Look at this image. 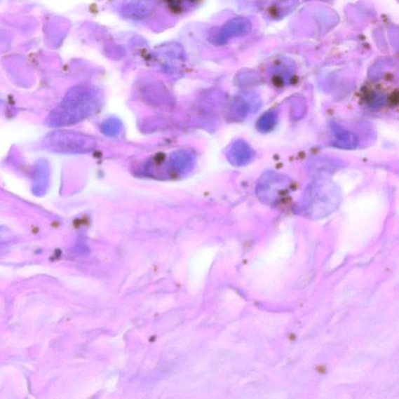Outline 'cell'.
I'll return each instance as SVG.
<instances>
[{
  "instance_id": "3",
  "label": "cell",
  "mask_w": 399,
  "mask_h": 399,
  "mask_svg": "<svg viewBox=\"0 0 399 399\" xmlns=\"http://www.w3.org/2000/svg\"><path fill=\"white\" fill-rule=\"evenodd\" d=\"M292 187V181L290 177L275 171H267L257 182V197L263 204L276 207L288 197Z\"/></svg>"
},
{
  "instance_id": "6",
  "label": "cell",
  "mask_w": 399,
  "mask_h": 399,
  "mask_svg": "<svg viewBox=\"0 0 399 399\" xmlns=\"http://www.w3.org/2000/svg\"><path fill=\"white\" fill-rule=\"evenodd\" d=\"M50 182V165L46 158L39 159L34 165L32 191L36 197H43Z\"/></svg>"
},
{
  "instance_id": "1",
  "label": "cell",
  "mask_w": 399,
  "mask_h": 399,
  "mask_svg": "<svg viewBox=\"0 0 399 399\" xmlns=\"http://www.w3.org/2000/svg\"><path fill=\"white\" fill-rule=\"evenodd\" d=\"M339 187L327 178H316L308 184L295 205L298 213L320 218L332 213L341 201Z\"/></svg>"
},
{
  "instance_id": "7",
  "label": "cell",
  "mask_w": 399,
  "mask_h": 399,
  "mask_svg": "<svg viewBox=\"0 0 399 399\" xmlns=\"http://www.w3.org/2000/svg\"><path fill=\"white\" fill-rule=\"evenodd\" d=\"M332 140L331 144L334 148L353 150L359 144V139L353 133L350 132L339 124L332 123Z\"/></svg>"
},
{
  "instance_id": "4",
  "label": "cell",
  "mask_w": 399,
  "mask_h": 399,
  "mask_svg": "<svg viewBox=\"0 0 399 399\" xmlns=\"http://www.w3.org/2000/svg\"><path fill=\"white\" fill-rule=\"evenodd\" d=\"M43 148L58 154H74L85 151L88 148L86 137L66 130H55L43 140Z\"/></svg>"
},
{
  "instance_id": "5",
  "label": "cell",
  "mask_w": 399,
  "mask_h": 399,
  "mask_svg": "<svg viewBox=\"0 0 399 399\" xmlns=\"http://www.w3.org/2000/svg\"><path fill=\"white\" fill-rule=\"evenodd\" d=\"M250 20L244 18H236L229 20L219 30L212 32L210 41L217 46L225 45L233 39L246 36L251 30Z\"/></svg>"
},
{
  "instance_id": "8",
  "label": "cell",
  "mask_w": 399,
  "mask_h": 399,
  "mask_svg": "<svg viewBox=\"0 0 399 399\" xmlns=\"http://www.w3.org/2000/svg\"><path fill=\"white\" fill-rule=\"evenodd\" d=\"M255 151L243 140L236 142L229 151V160L235 165L248 164L254 159Z\"/></svg>"
},
{
  "instance_id": "2",
  "label": "cell",
  "mask_w": 399,
  "mask_h": 399,
  "mask_svg": "<svg viewBox=\"0 0 399 399\" xmlns=\"http://www.w3.org/2000/svg\"><path fill=\"white\" fill-rule=\"evenodd\" d=\"M88 97L85 89L75 88L69 90L65 100L48 114L46 125L50 128H62L79 122L88 110Z\"/></svg>"
},
{
  "instance_id": "9",
  "label": "cell",
  "mask_w": 399,
  "mask_h": 399,
  "mask_svg": "<svg viewBox=\"0 0 399 399\" xmlns=\"http://www.w3.org/2000/svg\"><path fill=\"white\" fill-rule=\"evenodd\" d=\"M278 114L276 110L266 111L257 123V128L262 133H269L276 128L278 123Z\"/></svg>"
},
{
  "instance_id": "10",
  "label": "cell",
  "mask_w": 399,
  "mask_h": 399,
  "mask_svg": "<svg viewBox=\"0 0 399 399\" xmlns=\"http://www.w3.org/2000/svg\"><path fill=\"white\" fill-rule=\"evenodd\" d=\"M16 235L10 228L0 226V245L9 243L15 240Z\"/></svg>"
},
{
  "instance_id": "11",
  "label": "cell",
  "mask_w": 399,
  "mask_h": 399,
  "mask_svg": "<svg viewBox=\"0 0 399 399\" xmlns=\"http://www.w3.org/2000/svg\"><path fill=\"white\" fill-rule=\"evenodd\" d=\"M317 371L319 374H326L327 368L324 366H319L317 367Z\"/></svg>"
}]
</instances>
